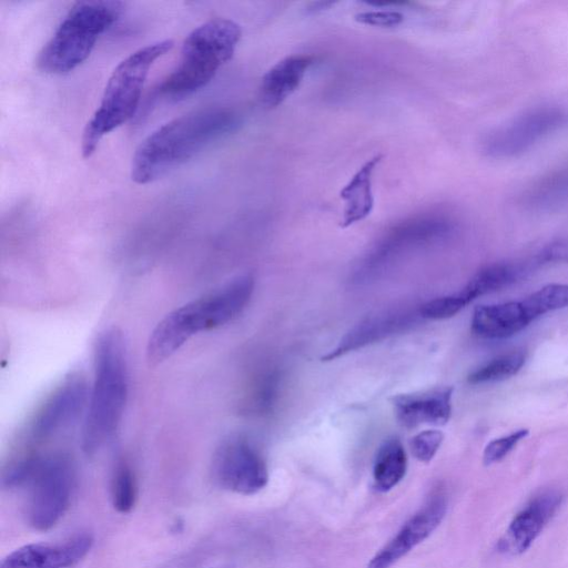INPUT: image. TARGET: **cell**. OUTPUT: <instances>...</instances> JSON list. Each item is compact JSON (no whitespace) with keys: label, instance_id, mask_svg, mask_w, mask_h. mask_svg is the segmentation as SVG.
Returning <instances> with one entry per match:
<instances>
[{"label":"cell","instance_id":"1","mask_svg":"<svg viewBox=\"0 0 568 568\" xmlns=\"http://www.w3.org/2000/svg\"><path fill=\"white\" fill-rule=\"evenodd\" d=\"M241 126L235 110L202 108L180 116L151 133L136 149L131 179L149 185L170 174Z\"/></svg>","mask_w":568,"mask_h":568},{"label":"cell","instance_id":"2","mask_svg":"<svg viewBox=\"0 0 568 568\" xmlns=\"http://www.w3.org/2000/svg\"><path fill=\"white\" fill-rule=\"evenodd\" d=\"M129 371L126 341L116 328L100 334L95 349V379L89 393L81 444L96 454L113 438L127 407Z\"/></svg>","mask_w":568,"mask_h":568},{"label":"cell","instance_id":"3","mask_svg":"<svg viewBox=\"0 0 568 568\" xmlns=\"http://www.w3.org/2000/svg\"><path fill=\"white\" fill-rule=\"evenodd\" d=\"M255 279L241 276L207 296L191 301L162 319L151 333L147 359L152 365L165 362L198 333L225 326L248 306Z\"/></svg>","mask_w":568,"mask_h":568},{"label":"cell","instance_id":"4","mask_svg":"<svg viewBox=\"0 0 568 568\" xmlns=\"http://www.w3.org/2000/svg\"><path fill=\"white\" fill-rule=\"evenodd\" d=\"M174 45V40L166 39L141 47L115 68L95 114L84 129L81 138L84 159L93 157L101 140L136 115L151 68Z\"/></svg>","mask_w":568,"mask_h":568},{"label":"cell","instance_id":"5","mask_svg":"<svg viewBox=\"0 0 568 568\" xmlns=\"http://www.w3.org/2000/svg\"><path fill=\"white\" fill-rule=\"evenodd\" d=\"M241 36V27L228 18H213L192 30L182 44L177 67L162 81L160 93L182 98L206 87L235 56Z\"/></svg>","mask_w":568,"mask_h":568},{"label":"cell","instance_id":"6","mask_svg":"<svg viewBox=\"0 0 568 568\" xmlns=\"http://www.w3.org/2000/svg\"><path fill=\"white\" fill-rule=\"evenodd\" d=\"M124 6L114 0L76 3L40 50L38 69L49 75H65L85 63L100 37L123 15Z\"/></svg>","mask_w":568,"mask_h":568},{"label":"cell","instance_id":"7","mask_svg":"<svg viewBox=\"0 0 568 568\" xmlns=\"http://www.w3.org/2000/svg\"><path fill=\"white\" fill-rule=\"evenodd\" d=\"M76 483L73 461L63 453L30 454L24 485L28 486L26 516L38 532H48L69 509Z\"/></svg>","mask_w":568,"mask_h":568},{"label":"cell","instance_id":"8","mask_svg":"<svg viewBox=\"0 0 568 568\" xmlns=\"http://www.w3.org/2000/svg\"><path fill=\"white\" fill-rule=\"evenodd\" d=\"M567 125L566 108L552 104L535 106L492 129L483 138L481 149L491 159L520 157Z\"/></svg>","mask_w":568,"mask_h":568},{"label":"cell","instance_id":"9","mask_svg":"<svg viewBox=\"0 0 568 568\" xmlns=\"http://www.w3.org/2000/svg\"><path fill=\"white\" fill-rule=\"evenodd\" d=\"M453 229L450 219L436 215L418 216L401 222L365 258L357 271V281L367 282L377 277L407 253L448 238Z\"/></svg>","mask_w":568,"mask_h":568},{"label":"cell","instance_id":"10","mask_svg":"<svg viewBox=\"0 0 568 568\" xmlns=\"http://www.w3.org/2000/svg\"><path fill=\"white\" fill-rule=\"evenodd\" d=\"M212 474L222 489L241 495L256 494L269 482L265 459L243 436L222 442L213 456Z\"/></svg>","mask_w":568,"mask_h":568},{"label":"cell","instance_id":"11","mask_svg":"<svg viewBox=\"0 0 568 568\" xmlns=\"http://www.w3.org/2000/svg\"><path fill=\"white\" fill-rule=\"evenodd\" d=\"M89 393L85 377L70 374L34 415L29 424L30 438L44 441L67 429L86 409Z\"/></svg>","mask_w":568,"mask_h":568},{"label":"cell","instance_id":"12","mask_svg":"<svg viewBox=\"0 0 568 568\" xmlns=\"http://www.w3.org/2000/svg\"><path fill=\"white\" fill-rule=\"evenodd\" d=\"M448 512V499L442 492L434 494L422 509L402 526L393 539L373 557L368 568H390L414 547L424 542L440 526Z\"/></svg>","mask_w":568,"mask_h":568},{"label":"cell","instance_id":"13","mask_svg":"<svg viewBox=\"0 0 568 568\" xmlns=\"http://www.w3.org/2000/svg\"><path fill=\"white\" fill-rule=\"evenodd\" d=\"M560 491L546 490L533 497L517 514L497 543V550L505 555L525 553L541 535L563 503Z\"/></svg>","mask_w":568,"mask_h":568},{"label":"cell","instance_id":"14","mask_svg":"<svg viewBox=\"0 0 568 568\" xmlns=\"http://www.w3.org/2000/svg\"><path fill=\"white\" fill-rule=\"evenodd\" d=\"M94 543L93 534L83 532L62 542L28 544L10 553L0 568L74 567L85 559Z\"/></svg>","mask_w":568,"mask_h":568},{"label":"cell","instance_id":"15","mask_svg":"<svg viewBox=\"0 0 568 568\" xmlns=\"http://www.w3.org/2000/svg\"><path fill=\"white\" fill-rule=\"evenodd\" d=\"M423 318L419 310L397 309L380 312L362 320L339 342L338 346L324 355L322 361H333L350 352L361 350L397 334L407 331Z\"/></svg>","mask_w":568,"mask_h":568},{"label":"cell","instance_id":"16","mask_svg":"<svg viewBox=\"0 0 568 568\" xmlns=\"http://www.w3.org/2000/svg\"><path fill=\"white\" fill-rule=\"evenodd\" d=\"M452 388H440L419 393L401 394L393 398L395 417L407 429L421 425L442 426L452 414Z\"/></svg>","mask_w":568,"mask_h":568},{"label":"cell","instance_id":"17","mask_svg":"<svg viewBox=\"0 0 568 568\" xmlns=\"http://www.w3.org/2000/svg\"><path fill=\"white\" fill-rule=\"evenodd\" d=\"M532 322L523 301L492 304L475 309L472 331L484 339L501 340L513 337Z\"/></svg>","mask_w":568,"mask_h":568},{"label":"cell","instance_id":"18","mask_svg":"<svg viewBox=\"0 0 568 568\" xmlns=\"http://www.w3.org/2000/svg\"><path fill=\"white\" fill-rule=\"evenodd\" d=\"M313 64L314 57L310 55H292L280 60L262 78L261 103L270 109L281 106L300 87Z\"/></svg>","mask_w":568,"mask_h":568},{"label":"cell","instance_id":"19","mask_svg":"<svg viewBox=\"0 0 568 568\" xmlns=\"http://www.w3.org/2000/svg\"><path fill=\"white\" fill-rule=\"evenodd\" d=\"M382 160V155H375L365 161L348 184L340 191V198L344 201L341 222L343 229L349 228L371 215L375 205L373 176Z\"/></svg>","mask_w":568,"mask_h":568},{"label":"cell","instance_id":"20","mask_svg":"<svg viewBox=\"0 0 568 568\" xmlns=\"http://www.w3.org/2000/svg\"><path fill=\"white\" fill-rule=\"evenodd\" d=\"M521 205L533 211H552L568 205V165L535 180L521 196Z\"/></svg>","mask_w":568,"mask_h":568},{"label":"cell","instance_id":"21","mask_svg":"<svg viewBox=\"0 0 568 568\" xmlns=\"http://www.w3.org/2000/svg\"><path fill=\"white\" fill-rule=\"evenodd\" d=\"M536 267L534 259L530 262L497 263L476 273L462 292L471 303L485 294L511 286Z\"/></svg>","mask_w":568,"mask_h":568},{"label":"cell","instance_id":"22","mask_svg":"<svg viewBox=\"0 0 568 568\" xmlns=\"http://www.w3.org/2000/svg\"><path fill=\"white\" fill-rule=\"evenodd\" d=\"M408 456L398 438L385 441L375 456L373 465L374 486L379 492H389L407 474Z\"/></svg>","mask_w":568,"mask_h":568},{"label":"cell","instance_id":"23","mask_svg":"<svg viewBox=\"0 0 568 568\" xmlns=\"http://www.w3.org/2000/svg\"><path fill=\"white\" fill-rule=\"evenodd\" d=\"M525 362L526 353L523 351L506 353L474 371L468 381L473 385L504 381L519 373Z\"/></svg>","mask_w":568,"mask_h":568},{"label":"cell","instance_id":"24","mask_svg":"<svg viewBox=\"0 0 568 568\" xmlns=\"http://www.w3.org/2000/svg\"><path fill=\"white\" fill-rule=\"evenodd\" d=\"M138 500V484L135 472L126 462L117 464L111 479V502L121 514H128L135 509Z\"/></svg>","mask_w":568,"mask_h":568},{"label":"cell","instance_id":"25","mask_svg":"<svg viewBox=\"0 0 568 568\" xmlns=\"http://www.w3.org/2000/svg\"><path fill=\"white\" fill-rule=\"evenodd\" d=\"M532 321L544 314L568 307V284H550L523 300Z\"/></svg>","mask_w":568,"mask_h":568},{"label":"cell","instance_id":"26","mask_svg":"<svg viewBox=\"0 0 568 568\" xmlns=\"http://www.w3.org/2000/svg\"><path fill=\"white\" fill-rule=\"evenodd\" d=\"M468 304H470L469 300L466 299L464 294L460 291L451 294V296L436 298L424 303L423 306L420 307V314L421 317L426 320L449 319L456 316V314L468 306Z\"/></svg>","mask_w":568,"mask_h":568},{"label":"cell","instance_id":"27","mask_svg":"<svg viewBox=\"0 0 568 568\" xmlns=\"http://www.w3.org/2000/svg\"><path fill=\"white\" fill-rule=\"evenodd\" d=\"M281 381V373L277 370L263 375L258 385L255 404H253L258 412H269L275 407L279 398Z\"/></svg>","mask_w":568,"mask_h":568},{"label":"cell","instance_id":"28","mask_svg":"<svg viewBox=\"0 0 568 568\" xmlns=\"http://www.w3.org/2000/svg\"><path fill=\"white\" fill-rule=\"evenodd\" d=\"M444 441V434L438 430H426L414 436L411 440V452L414 458L423 463H429L439 452Z\"/></svg>","mask_w":568,"mask_h":568},{"label":"cell","instance_id":"29","mask_svg":"<svg viewBox=\"0 0 568 568\" xmlns=\"http://www.w3.org/2000/svg\"><path fill=\"white\" fill-rule=\"evenodd\" d=\"M529 433V430L523 429L489 443L483 454L484 465L489 466L505 459Z\"/></svg>","mask_w":568,"mask_h":568},{"label":"cell","instance_id":"30","mask_svg":"<svg viewBox=\"0 0 568 568\" xmlns=\"http://www.w3.org/2000/svg\"><path fill=\"white\" fill-rule=\"evenodd\" d=\"M404 15L398 10H367L354 16L355 22L365 26L393 28L404 22Z\"/></svg>","mask_w":568,"mask_h":568},{"label":"cell","instance_id":"31","mask_svg":"<svg viewBox=\"0 0 568 568\" xmlns=\"http://www.w3.org/2000/svg\"><path fill=\"white\" fill-rule=\"evenodd\" d=\"M534 260L537 266L549 262H568V240H561L551 243L541 250Z\"/></svg>","mask_w":568,"mask_h":568},{"label":"cell","instance_id":"32","mask_svg":"<svg viewBox=\"0 0 568 568\" xmlns=\"http://www.w3.org/2000/svg\"><path fill=\"white\" fill-rule=\"evenodd\" d=\"M333 5H334V3H331V2L313 3L311 5V7L309 8V10H311V12H313V13L322 12V10H326Z\"/></svg>","mask_w":568,"mask_h":568},{"label":"cell","instance_id":"33","mask_svg":"<svg viewBox=\"0 0 568 568\" xmlns=\"http://www.w3.org/2000/svg\"><path fill=\"white\" fill-rule=\"evenodd\" d=\"M217 568H229V567H217Z\"/></svg>","mask_w":568,"mask_h":568}]
</instances>
